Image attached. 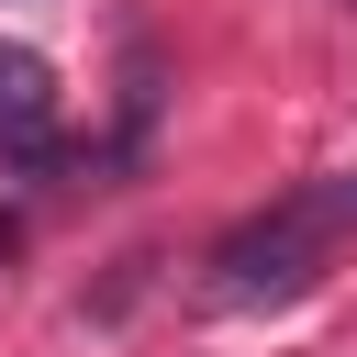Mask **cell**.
<instances>
[{
    "label": "cell",
    "mask_w": 357,
    "mask_h": 357,
    "mask_svg": "<svg viewBox=\"0 0 357 357\" xmlns=\"http://www.w3.org/2000/svg\"><path fill=\"white\" fill-rule=\"evenodd\" d=\"M67 156V100H56V67L33 45H0V167L45 178Z\"/></svg>",
    "instance_id": "7a4b0ae2"
},
{
    "label": "cell",
    "mask_w": 357,
    "mask_h": 357,
    "mask_svg": "<svg viewBox=\"0 0 357 357\" xmlns=\"http://www.w3.org/2000/svg\"><path fill=\"white\" fill-rule=\"evenodd\" d=\"M357 234V178H312V190H290V201H268V212H245L223 245H212V312H268V301H301L324 268H335V245Z\"/></svg>",
    "instance_id": "6da1fadb"
}]
</instances>
